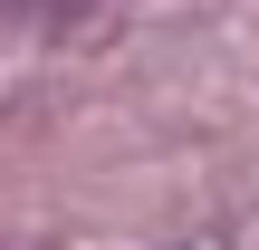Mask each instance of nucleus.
<instances>
[{"mask_svg": "<svg viewBox=\"0 0 259 250\" xmlns=\"http://www.w3.org/2000/svg\"><path fill=\"white\" fill-rule=\"evenodd\" d=\"M48 10H67V0H48Z\"/></svg>", "mask_w": 259, "mask_h": 250, "instance_id": "nucleus-1", "label": "nucleus"}]
</instances>
